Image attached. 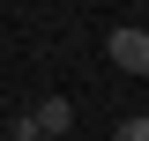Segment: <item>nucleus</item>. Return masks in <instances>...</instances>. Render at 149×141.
I'll list each match as a JSON object with an SVG mask.
<instances>
[{
    "label": "nucleus",
    "instance_id": "3",
    "mask_svg": "<svg viewBox=\"0 0 149 141\" xmlns=\"http://www.w3.org/2000/svg\"><path fill=\"white\" fill-rule=\"evenodd\" d=\"M8 134H15V141H37V111H15V119H8Z\"/></svg>",
    "mask_w": 149,
    "mask_h": 141
},
{
    "label": "nucleus",
    "instance_id": "1",
    "mask_svg": "<svg viewBox=\"0 0 149 141\" xmlns=\"http://www.w3.org/2000/svg\"><path fill=\"white\" fill-rule=\"evenodd\" d=\"M104 52L119 74H149V30H134V22H119V30L104 37Z\"/></svg>",
    "mask_w": 149,
    "mask_h": 141
},
{
    "label": "nucleus",
    "instance_id": "5",
    "mask_svg": "<svg viewBox=\"0 0 149 141\" xmlns=\"http://www.w3.org/2000/svg\"><path fill=\"white\" fill-rule=\"evenodd\" d=\"M37 141H52V134H37Z\"/></svg>",
    "mask_w": 149,
    "mask_h": 141
},
{
    "label": "nucleus",
    "instance_id": "2",
    "mask_svg": "<svg viewBox=\"0 0 149 141\" xmlns=\"http://www.w3.org/2000/svg\"><path fill=\"white\" fill-rule=\"evenodd\" d=\"M30 111H37V134L67 141V126H74V104H67V97H45V104H30Z\"/></svg>",
    "mask_w": 149,
    "mask_h": 141
},
{
    "label": "nucleus",
    "instance_id": "4",
    "mask_svg": "<svg viewBox=\"0 0 149 141\" xmlns=\"http://www.w3.org/2000/svg\"><path fill=\"white\" fill-rule=\"evenodd\" d=\"M112 141H149V119H119V126H112Z\"/></svg>",
    "mask_w": 149,
    "mask_h": 141
}]
</instances>
